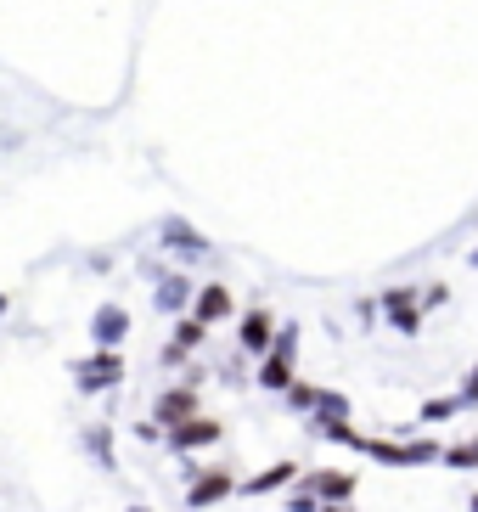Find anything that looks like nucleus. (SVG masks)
<instances>
[{"label": "nucleus", "instance_id": "14", "mask_svg": "<svg viewBox=\"0 0 478 512\" xmlns=\"http://www.w3.org/2000/svg\"><path fill=\"white\" fill-rule=\"evenodd\" d=\"M287 406H293V411H315V406H321V389H310V383H293V389H287Z\"/></svg>", "mask_w": 478, "mask_h": 512}, {"label": "nucleus", "instance_id": "10", "mask_svg": "<svg viewBox=\"0 0 478 512\" xmlns=\"http://www.w3.org/2000/svg\"><path fill=\"white\" fill-rule=\"evenodd\" d=\"M383 310H389V321L400 332H417V293H411V287H389V293H383Z\"/></svg>", "mask_w": 478, "mask_h": 512}, {"label": "nucleus", "instance_id": "20", "mask_svg": "<svg viewBox=\"0 0 478 512\" xmlns=\"http://www.w3.org/2000/svg\"><path fill=\"white\" fill-rule=\"evenodd\" d=\"M456 400H462V406H473V400H478V366L462 377V394H456Z\"/></svg>", "mask_w": 478, "mask_h": 512}, {"label": "nucleus", "instance_id": "2", "mask_svg": "<svg viewBox=\"0 0 478 512\" xmlns=\"http://www.w3.org/2000/svg\"><path fill=\"white\" fill-rule=\"evenodd\" d=\"M293 349H299V332H276L265 366H259V383L265 389H293Z\"/></svg>", "mask_w": 478, "mask_h": 512}, {"label": "nucleus", "instance_id": "13", "mask_svg": "<svg viewBox=\"0 0 478 512\" xmlns=\"http://www.w3.org/2000/svg\"><path fill=\"white\" fill-rule=\"evenodd\" d=\"M186 304V282L180 276H164V287H158V310H180Z\"/></svg>", "mask_w": 478, "mask_h": 512}, {"label": "nucleus", "instance_id": "16", "mask_svg": "<svg viewBox=\"0 0 478 512\" xmlns=\"http://www.w3.org/2000/svg\"><path fill=\"white\" fill-rule=\"evenodd\" d=\"M462 411V400H428L422 406V422H445V417H456Z\"/></svg>", "mask_w": 478, "mask_h": 512}, {"label": "nucleus", "instance_id": "19", "mask_svg": "<svg viewBox=\"0 0 478 512\" xmlns=\"http://www.w3.org/2000/svg\"><path fill=\"white\" fill-rule=\"evenodd\" d=\"M287 507H293V512H321V501H315L310 490H304V484H299V490H293V496H287Z\"/></svg>", "mask_w": 478, "mask_h": 512}, {"label": "nucleus", "instance_id": "4", "mask_svg": "<svg viewBox=\"0 0 478 512\" xmlns=\"http://www.w3.org/2000/svg\"><path fill=\"white\" fill-rule=\"evenodd\" d=\"M237 496V479L225 473V467H209V473H192V484H186V501L192 507H214V501Z\"/></svg>", "mask_w": 478, "mask_h": 512}, {"label": "nucleus", "instance_id": "26", "mask_svg": "<svg viewBox=\"0 0 478 512\" xmlns=\"http://www.w3.org/2000/svg\"><path fill=\"white\" fill-rule=\"evenodd\" d=\"M473 512H478V496H473Z\"/></svg>", "mask_w": 478, "mask_h": 512}, {"label": "nucleus", "instance_id": "15", "mask_svg": "<svg viewBox=\"0 0 478 512\" xmlns=\"http://www.w3.org/2000/svg\"><path fill=\"white\" fill-rule=\"evenodd\" d=\"M445 462H450V467H478V439H467V445H450Z\"/></svg>", "mask_w": 478, "mask_h": 512}, {"label": "nucleus", "instance_id": "21", "mask_svg": "<svg viewBox=\"0 0 478 512\" xmlns=\"http://www.w3.org/2000/svg\"><path fill=\"white\" fill-rule=\"evenodd\" d=\"M445 299H450V287H445V282H434L428 293H422V304H445Z\"/></svg>", "mask_w": 478, "mask_h": 512}, {"label": "nucleus", "instance_id": "1", "mask_svg": "<svg viewBox=\"0 0 478 512\" xmlns=\"http://www.w3.org/2000/svg\"><path fill=\"white\" fill-rule=\"evenodd\" d=\"M74 383L85 394L119 389V383H124V355H119V349H96L90 361H74Z\"/></svg>", "mask_w": 478, "mask_h": 512}, {"label": "nucleus", "instance_id": "23", "mask_svg": "<svg viewBox=\"0 0 478 512\" xmlns=\"http://www.w3.org/2000/svg\"><path fill=\"white\" fill-rule=\"evenodd\" d=\"M0 316H6V293H0Z\"/></svg>", "mask_w": 478, "mask_h": 512}, {"label": "nucleus", "instance_id": "3", "mask_svg": "<svg viewBox=\"0 0 478 512\" xmlns=\"http://www.w3.org/2000/svg\"><path fill=\"white\" fill-rule=\"evenodd\" d=\"M304 490H310L321 507H349V496H355V473H344V467H315L310 479H304Z\"/></svg>", "mask_w": 478, "mask_h": 512}, {"label": "nucleus", "instance_id": "17", "mask_svg": "<svg viewBox=\"0 0 478 512\" xmlns=\"http://www.w3.org/2000/svg\"><path fill=\"white\" fill-rule=\"evenodd\" d=\"M321 417H349V400L338 389H321Z\"/></svg>", "mask_w": 478, "mask_h": 512}, {"label": "nucleus", "instance_id": "7", "mask_svg": "<svg viewBox=\"0 0 478 512\" xmlns=\"http://www.w3.org/2000/svg\"><path fill=\"white\" fill-rule=\"evenodd\" d=\"M270 344H276L270 310H248V316H242V349H248V355H270Z\"/></svg>", "mask_w": 478, "mask_h": 512}, {"label": "nucleus", "instance_id": "24", "mask_svg": "<svg viewBox=\"0 0 478 512\" xmlns=\"http://www.w3.org/2000/svg\"><path fill=\"white\" fill-rule=\"evenodd\" d=\"M130 512H152V507H130Z\"/></svg>", "mask_w": 478, "mask_h": 512}, {"label": "nucleus", "instance_id": "12", "mask_svg": "<svg viewBox=\"0 0 478 512\" xmlns=\"http://www.w3.org/2000/svg\"><path fill=\"white\" fill-rule=\"evenodd\" d=\"M203 338H209V327H203V321H180V327H175V344H169V349H175V355H192V349L197 344H203Z\"/></svg>", "mask_w": 478, "mask_h": 512}, {"label": "nucleus", "instance_id": "11", "mask_svg": "<svg viewBox=\"0 0 478 512\" xmlns=\"http://www.w3.org/2000/svg\"><path fill=\"white\" fill-rule=\"evenodd\" d=\"M231 310H237V304H231V293H225V287H203V293H197V321H203V327L225 321Z\"/></svg>", "mask_w": 478, "mask_h": 512}, {"label": "nucleus", "instance_id": "5", "mask_svg": "<svg viewBox=\"0 0 478 512\" xmlns=\"http://www.w3.org/2000/svg\"><path fill=\"white\" fill-rule=\"evenodd\" d=\"M152 417L164 422V434L180 428V422H192L197 417V389H164L158 400H152Z\"/></svg>", "mask_w": 478, "mask_h": 512}, {"label": "nucleus", "instance_id": "9", "mask_svg": "<svg viewBox=\"0 0 478 512\" xmlns=\"http://www.w3.org/2000/svg\"><path fill=\"white\" fill-rule=\"evenodd\" d=\"M124 332H130V316H124L119 304H102V310H96V321H90V338H96L102 349H113Z\"/></svg>", "mask_w": 478, "mask_h": 512}, {"label": "nucleus", "instance_id": "8", "mask_svg": "<svg viewBox=\"0 0 478 512\" xmlns=\"http://www.w3.org/2000/svg\"><path fill=\"white\" fill-rule=\"evenodd\" d=\"M287 479H299V462H276V467H265V473H254V479H242L237 490L242 496H276Z\"/></svg>", "mask_w": 478, "mask_h": 512}, {"label": "nucleus", "instance_id": "25", "mask_svg": "<svg viewBox=\"0 0 478 512\" xmlns=\"http://www.w3.org/2000/svg\"><path fill=\"white\" fill-rule=\"evenodd\" d=\"M473 271H478V254H473Z\"/></svg>", "mask_w": 478, "mask_h": 512}, {"label": "nucleus", "instance_id": "22", "mask_svg": "<svg viewBox=\"0 0 478 512\" xmlns=\"http://www.w3.org/2000/svg\"><path fill=\"white\" fill-rule=\"evenodd\" d=\"M321 512H349V507H321Z\"/></svg>", "mask_w": 478, "mask_h": 512}, {"label": "nucleus", "instance_id": "6", "mask_svg": "<svg viewBox=\"0 0 478 512\" xmlns=\"http://www.w3.org/2000/svg\"><path fill=\"white\" fill-rule=\"evenodd\" d=\"M225 428L214 417H203V411H197L192 422H180V428H169V445H175V451H203V445H214V439H220Z\"/></svg>", "mask_w": 478, "mask_h": 512}, {"label": "nucleus", "instance_id": "18", "mask_svg": "<svg viewBox=\"0 0 478 512\" xmlns=\"http://www.w3.org/2000/svg\"><path fill=\"white\" fill-rule=\"evenodd\" d=\"M85 445H90V456H96V462H113V456H107V428H90Z\"/></svg>", "mask_w": 478, "mask_h": 512}]
</instances>
